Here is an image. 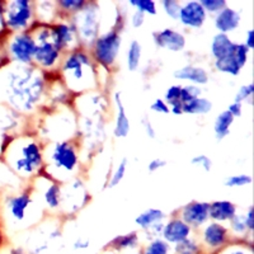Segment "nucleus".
I'll return each instance as SVG.
<instances>
[{
  "label": "nucleus",
  "instance_id": "nucleus-1",
  "mask_svg": "<svg viewBox=\"0 0 254 254\" xmlns=\"http://www.w3.org/2000/svg\"><path fill=\"white\" fill-rule=\"evenodd\" d=\"M121 38L117 32H110L97 40L94 46V56L104 66H110L119 55Z\"/></svg>",
  "mask_w": 254,
  "mask_h": 254
},
{
  "label": "nucleus",
  "instance_id": "nucleus-2",
  "mask_svg": "<svg viewBox=\"0 0 254 254\" xmlns=\"http://www.w3.org/2000/svg\"><path fill=\"white\" fill-rule=\"evenodd\" d=\"M6 24L14 29L24 28L31 19V5L27 0H15L9 4L5 14Z\"/></svg>",
  "mask_w": 254,
  "mask_h": 254
},
{
  "label": "nucleus",
  "instance_id": "nucleus-3",
  "mask_svg": "<svg viewBox=\"0 0 254 254\" xmlns=\"http://www.w3.org/2000/svg\"><path fill=\"white\" fill-rule=\"evenodd\" d=\"M178 19L185 26L190 28H199L205 23L206 12L199 1H188L186 5L181 6Z\"/></svg>",
  "mask_w": 254,
  "mask_h": 254
},
{
  "label": "nucleus",
  "instance_id": "nucleus-4",
  "mask_svg": "<svg viewBox=\"0 0 254 254\" xmlns=\"http://www.w3.org/2000/svg\"><path fill=\"white\" fill-rule=\"evenodd\" d=\"M52 160L58 168L72 171L78 163V156L72 145H70L69 142H59L52 153Z\"/></svg>",
  "mask_w": 254,
  "mask_h": 254
},
{
  "label": "nucleus",
  "instance_id": "nucleus-5",
  "mask_svg": "<svg viewBox=\"0 0 254 254\" xmlns=\"http://www.w3.org/2000/svg\"><path fill=\"white\" fill-rule=\"evenodd\" d=\"M36 44L28 35L15 36L10 44V52L20 63H28L35 56Z\"/></svg>",
  "mask_w": 254,
  "mask_h": 254
},
{
  "label": "nucleus",
  "instance_id": "nucleus-6",
  "mask_svg": "<svg viewBox=\"0 0 254 254\" xmlns=\"http://www.w3.org/2000/svg\"><path fill=\"white\" fill-rule=\"evenodd\" d=\"M208 208L210 203L207 202H190L183 208V221L190 226H201L208 219Z\"/></svg>",
  "mask_w": 254,
  "mask_h": 254
},
{
  "label": "nucleus",
  "instance_id": "nucleus-7",
  "mask_svg": "<svg viewBox=\"0 0 254 254\" xmlns=\"http://www.w3.org/2000/svg\"><path fill=\"white\" fill-rule=\"evenodd\" d=\"M155 44L162 49L171 50V51H181L186 46L185 36L174 29L167 28L154 35Z\"/></svg>",
  "mask_w": 254,
  "mask_h": 254
},
{
  "label": "nucleus",
  "instance_id": "nucleus-8",
  "mask_svg": "<svg viewBox=\"0 0 254 254\" xmlns=\"http://www.w3.org/2000/svg\"><path fill=\"white\" fill-rule=\"evenodd\" d=\"M163 237L168 244H178L185 239L190 238V226L187 225L183 220H172L163 228Z\"/></svg>",
  "mask_w": 254,
  "mask_h": 254
},
{
  "label": "nucleus",
  "instance_id": "nucleus-9",
  "mask_svg": "<svg viewBox=\"0 0 254 254\" xmlns=\"http://www.w3.org/2000/svg\"><path fill=\"white\" fill-rule=\"evenodd\" d=\"M22 155L23 156L15 162V167H17L18 171H24L29 173L42 162L40 147L36 144H33V142L28 144L22 149Z\"/></svg>",
  "mask_w": 254,
  "mask_h": 254
},
{
  "label": "nucleus",
  "instance_id": "nucleus-10",
  "mask_svg": "<svg viewBox=\"0 0 254 254\" xmlns=\"http://www.w3.org/2000/svg\"><path fill=\"white\" fill-rule=\"evenodd\" d=\"M228 239V231L217 222H212L203 230V242L211 249L221 248Z\"/></svg>",
  "mask_w": 254,
  "mask_h": 254
},
{
  "label": "nucleus",
  "instance_id": "nucleus-11",
  "mask_svg": "<svg viewBox=\"0 0 254 254\" xmlns=\"http://www.w3.org/2000/svg\"><path fill=\"white\" fill-rule=\"evenodd\" d=\"M240 24V14L231 8H224L215 18V26L221 33L234 31Z\"/></svg>",
  "mask_w": 254,
  "mask_h": 254
},
{
  "label": "nucleus",
  "instance_id": "nucleus-12",
  "mask_svg": "<svg viewBox=\"0 0 254 254\" xmlns=\"http://www.w3.org/2000/svg\"><path fill=\"white\" fill-rule=\"evenodd\" d=\"M237 215V207L234 203L229 201H215L210 203L208 208V217L214 219L215 221H226L231 220Z\"/></svg>",
  "mask_w": 254,
  "mask_h": 254
},
{
  "label": "nucleus",
  "instance_id": "nucleus-13",
  "mask_svg": "<svg viewBox=\"0 0 254 254\" xmlns=\"http://www.w3.org/2000/svg\"><path fill=\"white\" fill-rule=\"evenodd\" d=\"M59 47L55 44H50L44 40L41 45H36L35 58L41 65L50 67L56 63L59 59Z\"/></svg>",
  "mask_w": 254,
  "mask_h": 254
},
{
  "label": "nucleus",
  "instance_id": "nucleus-14",
  "mask_svg": "<svg viewBox=\"0 0 254 254\" xmlns=\"http://www.w3.org/2000/svg\"><path fill=\"white\" fill-rule=\"evenodd\" d=\"M174 78L179 80H187L194 84H206L208 81V74L202 67L185 66L174 71Z\"/></svg>",
  "mask_w": 254,
  "mask_h": 254
},
{
  "label": "nucleus",
  "instance_id": "nucleus-15",
  "mask_svg": "<svg viewBox=\"0 0 254 254\" xmlns=\"http://www.w3.org/2000/svg\"><path fill=\"white\" fill-rule=\"evenodd\" d=\"M234 42L224 33H219L215 36L212 44H211V52H212L215 60H220V59L230 55L234 49Z\"/></svg>",
  "mask_w": 254,
  "mask_h": 254
},
{
  "label": "nucleus",
  "instance_id": "nucleus-16",
  "mask_svg": "<svg viewBox=\"0 0 254 254\" xmlns=\"http://www.w3.org/2000/svg\"><path fill=\"white\" fill-rule=\"evenodd\" d=\"M115 101L116 104H117V120H116L115 135L117 137H126L128 132H130V121L127 119L126 111H125L120 93H116Z\"/></svg>",
  "mask_w": 254,
  "mask_h": 254
},
{
  "label": "nucleus",
  "instance_id": "nucleus-17",
  "mask_svg": "<svg viewBox=\"0 0 254 254\" xmlns=\"http://www.w3.org/2000/svg\"><path fill=\"white\" fill-rule=\"evenodd\" d=\"M164 212L159 208H149V210L144 211L142 214H140L139 216L135 219L136 225H139L142 229H149L151 226L156 225L159 222H162V220L164 219Z\"/></svg>",
  "mask_w": 254,
  "mask_h": 254
},
{
  "label": "nucleus",
  "instance_id": "nucleus-18",
  "mask_svg": "<svg viewBox=\"0 0 254 254\" xmlns=\"http://www.w3.org/2000/svg\"><path fill=\"white\" fill-rule=\"evenodd\" d=\"M88 64H89V60H88L87 55H84L81 52H76V54H72L66 59V61L64 64V70H70L76 79H81L83 65H88Z\"/></svg>",
  "mask_w": 254,
  "mask_h": 254
},
{
  "label": "nucleus",
  "instance_id": "nucleus-19",
  "mask_svg": "<svg viewBox=\"0 0 254 254\" xmlns=\"http://www.w3.org/2000/svg\"><path fill=\"white\" fill-rule=\"evenodd\" d=\"M233 122H234V117H233L228 111H222V112L217 116L214 125V131L217 140H222L230 133V126Z\"/></svg>",
  "mask_w": 254,
  "mask_h": 254
},
{
  "label": "nucleus",
  "instance_id": "nucleus-20",
  "mask_svg": "<svg viewBox=\"0 0 254 254\" xmlns=\"http://www.w3.org/2000/svg\"><path fill=\"white\" fill-rule=\"evenodd\" d=\"M29 202H31V198L28 194H20V196L12 197L10 199H8V207L15 219L23 220Z\"/></svg>",
  "mask_w": 254,
  "mask_h": 254
},
{
  "label": "nucleus",
  "instance_id": "nucleus-21",
  "mask_svg": "<svg viewBox=\"0 0 254 254\" xmlns=\"http://www.w3.org/2000/svg\"><path fill=\"white\" fill-rule=\"evenodd\" d=\"M211 108H212V103L207 98L198 97L183 104L182 110L183 113H188V115H205L210 112Z\"/></svg>",
  "mask_w": 254,
  "mask_h": 254
},
{
  "label": "nucleus",
  "instance_id": "nucleus-22",
  "mask_svg": "<svg viewBox=\"0 0 254 254\" xmlns=\"http://www.w3.org/2000/svg\"><path fill=\"white\" fill-rule=\"evenodd\" d=\"M233 51H234V49H233ZM233 51H231L230 55H228V56H225V58H222V59H220V60L215 61V66H216V69L219 70V71L237 76L238 74L240 72V70H242V67L239 66L238 61L235 60Z\"/></svg>",
  "mask_w": 254,
  "mask_h": 254
},
{
  "label": "nucleus",
  "instance_id": "nucleus-23",
  "mask_svg": "<svg viewBox=\"0 0 254 254\" xmlns=\"http://www.w3.org/2000/svg\"><path fill=\"white\" fill-rule=\"evenodd\" d=\"M139 244V237L136 233L120 235L113 242H111V247L113 251H125V249H133Z\"/></svg>",
  "mask_w": 254,
  "mask_h": 254
},
{
  "label": "nucleus",
  "instance_id": "nucleus-24",
  "mask_svg": "<svg viewBox=\"0 0 254 254\" xmlns=\"http://www.w3.org/2000/svg\"><path fill=\"white\" fill-rule=\"evenodd\" d=\"M140 60H141V46L137 41H132L127 51V66L128 70L135 71L139 67Z\"/></svg>",
  "mask_w": 254,
  "mask_h": 254
},
{
  "label": "nucleus",
  "instance_id": "nucleus-25",
  "mask_svg": "<svg viewBox=\"0 0 254 254\" xmlns=\"http://www.w3.org/2000/svg\"><path fill=\"white\" fill-rule=\"evenodd\" d=\"M54 38H55L56 46L61 49V47H64L71 41V29L66 24H59L55 28V31H54Z\"/></svg>",
  "mask_w": 254,
  "mask_h": 254
},
{
  "label": "nucleus",
  "instance_id": "nucleus-26",
  "mask_svg": "<svg viewBox=\"0 0 254 254\" xmlns=\"http://www.w3.org/2000/svg\"><path fill=\"white\" fill-rule=\"evenodd\" d=\"M171 247L165 240L154 239L149 243L144 254H169Z\"/></svg>",
  "mask_w": 254,
  "mask_h": 254
},
{
  "label": "nucleus",
  "instance_id": "nucleus-27",
  "mask_svg": "<svg viewBox=\"0 0 254 254\" xmlns=\"http://www.w3.org/2000/svg\"><path fill=\"white\" fill-rule=\"evenodd\" d=\"M174 251H176V254H197L199 248L196 240L187 238L183 242L176 244Z\"/></svg>",
  "mask_w": 254,
  "mask_h": 254
},
{
  "label": "nucleus",
  "instance_id": "nucleus-28",
  "mask_svg": "<svg viewBox=\"0 0 254 254\" xmlns=\"http://www.w3.org/2000/svg\"><path fill=\"white\" fill-rule=\"evenodd\" d=\"M45 201H46L47 206L51 208H56L60 205V188L58 185L50 186L45 193Z\"/></svg>",
  "mask_w": 254,
  "mask_h": 254
},
{
  "label": "nucleus",
  "instance_id": "nucleus-29",
  "mask_svg": "<svg viewBox=\"0 0 254 254\" xmlns=\"http://www.w3.org/2000/svg\"><path fill=\"white\" fill-rule=\"evenodd\" d=\"M130 4L144 14L145 13H149L151 15L156 14V5L153 0H130Z\"/></svg>",
  "mask_w": 254,
  "mask_h": 254
},
{
  "label": "nucleus",
  "instance_id": "nucleus-30",
  "mask_svg": "<svg viewBox=\"0 0 254 254\" xmlns=\"http://www.w3.org/2000/svg\"><path fill=\"white\" fill-rule=\"evenodd\" d=\"M181 85H172L169 89L165 92V103L172 107V106H176V104H182L181 102Z\"/></svg>",
  "mask_w": 254,
  "mask_h": 254
},
{
  "label": "nucleus",
  "instance_id": "nucleus-31",
  "mask_svg": "<svg viewBox=\"0 0 254 254\" xmlns=\"http://www.w3.org/2000/svg\"><path fill=\"white\" fill-rule=\"evenodd\" d=\"M252 177L247 174H239V176H231L225 181L226 187L234 188V187H244L252 183Z\"/></svg>",
  "mask_w": 254,
  "mask_h": 254
},
{
  "label": "nucleus",
  "instance_id": "nucleus-32",
  "mask_svg": "<svg viewBox=\"0 0 254 254\" xmlns=\"http://www.w3.org/2000/svg\"><path fill=\"white\" fill-rule=\"evenodd\" d=\"M201 94V89L196 85H186V87L181 88V102L182 104L187 103V102L192 101L194 98H198Z\"/></svg>",
  "mask_w": 254,
  "mask_h": 254
},
{
  "label": "nucleus",
  "instance_id": "nucleus-33",
  "mask_svg": "<svg viewBox=\"0 0 254 254\" xmlns=\"http://www.w3.org/2000/svg\"><path fill=\"white\" fill-rule=\"evenodd\" d=\"M249 51H251V50H249L244 44H235L233 54H234L235 60L238 61V64H239L240 67L244 66V65L247 64V61H248Z\"/></svg>",
  "mask_w": 254,
  "mask_h": 254
},
{
  "label": "nucleus",
  "instance_id": "nucleus-34",
  "mask_svg": "<svg viewBox=\"0 0 254 254\" xmlns=\"http://www.w3.org/2000/svg\"><path fill=\"white\" fill-rule=\"evenodd\" d=\"M126 169H127V160L126 159H124V160L120 163L119 168L116 169L115 174L111 177L110 183H108V188L116 187V186H119L120 183H121V181L125 177V173H126Z\"/></svg>",
  "mask_w": 254,
  "mask_h": 254
},
{
  "label": "nucleus",
  "instance_id": "nucleus-35",
  "mask_svg": "<svg viewBox=\"0 0 254 254\" xmlns=\"http://www.w3.org/2000/svg\"><path fill=\"white\" fill-rule=\"evenodd\" d=\"M253 93H254V85H253V84L243 85V87L239 89V92L237 93V97H235V102H238V103H242V102L248 101L249 103H252Z\"/></svg>",
  "mask_w": 254,
  "mask_h": 254
},
{
  "label": "nucleus",
  "instance_id": "nucleus-36",
  "mask_svg": "<svg viewBox=\"0 0 254 254\" xmlns=\"http://www.w3.org/2000/svg\"><path fill=\"white\" fill-rule=\"evenodd\" d=\"M202 8L208 12L214 13V12H221L222 9L225 8L226 1L225 0H202V1H199Z\"/></svg>",
  "mask_w": 254,
  "mask_h": 254
},
{
  "label": "nucleus",
  "instance_id": "nucleus-37",
  "mask_svg": "<svg viewBox=\"0 0 254 254\" xmlns=\"http://www.w3.org/2000/svg\"><path fill=\"white\" fill-rule=\"evenodd\" d=\"M163 8L167 12V14L169 15L173 19H178L179 17V10H181V5H179L178 1H174V0H164L162 1Z\"/></svg>",
  "mask_w": 254,
  "mask_h": 254
},
{
  "label": "nucleus",
  "instance_id": "nucleus-38",
  "mask_svg": "<svg viewBox=\"0 0 254 254\" xmlns=\"http://www.w3.org/2000/svg\"><path fill=\"white\" fill-rule=\"evenodd\" d=\"M231 229L237 234H244L247 231V224L244 216H239V215H235L233 219L230 220Z\"/></svg>",
  "mask_w": 254,
  "mask_h": 254
},
{
  "label": "nucleus",
  "instance_id": "nucleus-39",
  "mask_svg": "<svg viewBox=\"0 0 254 254\" xmlns=\"http://www.w3.org/2000/svg\"><path fill=\"white\" fill-rule=\"evenodd\" d=\"M190 163L194 165H198V167L203 168L206 172H210L211 168H212V160H211L207 155L194 156V158H192Z\"/></svg>",
  "mask_w": 254,
  "mask_h": 254
},
{
  "label": "nucleus",
  "instance_id": "nucleus-40",
  "mask_svg": "<svg viewBox=\"0 0 254 254\" xmlns=\"http://www.w3.org/2000/svg\"><path fill=\"white\" fill-rule=\"evenodd\" d=\"M60 5L67 10H78V9L83 8L84 1H80V0H63V1H60Z\"/></svg>",
  "mask_w": 254,
  "mask_h": 254
},
{
  "label": "nucleus",
  "instance_id": "nucleus-41",
  "mask_svg": "<svg viewBox=\"0 0 254 254\" xmlns=\"http://www.w3.org/2000/svg\"><path fill=\"white\" fill-rule=\"evenodd\" d=\"M151 111H154V112H158V113H171V110H169V106H168L167 103H165L163 99H156L155 102H154L153 104L150 106Z\"/></svg>",
  "mask_w": 254,
  "mask_h": 254
},
{
  "label": "nucleus",
  "instance_id": "nucleus-42",
  "mask_svg": "<svg viewBox=\"0 0 254 254\" xmlns=\"http://www.w3.org/2000/svg\"><path fill=\"white\" fill-rule=\"evenodd\" d=\"M165 165H167V162H165V160H163V159L160 158H155L149 163V165H147V171L150 172V173H153V172L162 169V168L165 167Z\"/></svg>",
  "mask_w": 254,
  "mask_h": 254
},
{
  "label": "nucleus",
  "instance_id": "nucleus-43",
  "mask_svg": "<svg viewBox=\"0 0 254 254\" xmlns=\"http://www.w3.org/2000/svg\"><path fill=\"white\" fill-rule=\"evenodd\" d=\"M229 113H230L233 117H239V116H242V112H243V107H242V103H238V102H234V103H231L230 106H229L228 110Z\"/></svg>",
  "mask_w": 254,
  "mask_h": 254
},
{
  "label": "nucleus",
  "instance_id": "nucleus-44",
  "mask_svg": "<svg viewBox=\"0 0 254 254\" xmlns=\"http://www.w3.org/2000/svg\"><path fill=\"white\" fill-rule=\"evenodd\" d=\"M244 219H246L247 229H248L249 231H253V228H254V214H253V207L249 208L248 212H247V215H246V216H244Z\"/></svg>",
  "mask_w": 254,
  "mask_h": 254
},
{
  "label": "nucleus",
  "instance_id": "nucleus-45",
  "mask_svg": "<svg viewBox=\"0 0 254 254\" xmlns=\"http://www.w3.org/2000/svg\"><path fill=\"white\" fill-rule=\"evenodd\" d=\"M144 19H145V14H144V13H141V12H139V10H137V12H136L135 14L132 15V24H133V27H140V26H141V24L144 23Z\"/></svg>",
  "mask_w": 254,
  "mask_h": 254
},
{
  "label": "nucleus",
  "instance_id": "nucleus-46",
  "mask_svg": "<svg viewBox=\"0 0 254 254\" xmlns=\"http://www.w3.org/2000/svg\"><path fill=\"white\" fill-rule=\"evenodd\" d=\"M142 125L145 126V131H146L147 136H149V137H151V139H154V137H155V131H154L151 122L149 121V120H144Z\"/></svg>",
  "mask_w": 254,
  "mask_h": 254
},
{
  "label": "nucleus",
  "instance_id": "nucleus-47",
  "mask_svg": "<svg viewBox=\"0 0 254 254\" xmlns=\"http://www.w3.org/2000/svg\"><path fill=\"white\" fill-rule=\"evenodd\" d=\"M90 246V242L88 239H76V242L74 243V248L75 249H88Z\"/></svg>",
  "mask_w": 254,
  "mask_h": 254
},
{
  "label": "nucleus",
  "instance_id": "nucleus-48",
  "mask_svg": "<svg viewBox=\"0 0 254 254\" xmlns=\"http://www.w3.org/2000/svg\"><path fill=\"white\" fill-rule=\"evenodd\" d=\"M246 46L248 47L249 50H253V47H254V31L253 29H249L248 33H247Z\"/></svg>",
  "mask_w": 254,
  "mask_h": 254
},
{
  "label": "nucleus",
  "instance_id": "nucleus-49",
  "mask_svg": "<svg viewBox=\"0 0 254 254\" xmlns=\"http://www.w3.org/2000/svg\"><path fill=\"white\" fill-rule=\"evenodd\" d=\"M224 254H252V252L247 251L244 248H230V251H228Z\"/></svg>",
  "mask_w": 254,
  "mask_h": 254
},
{
  "label": "nucleus",
  "instance_id": "nucleus-50",
  "mask_svg": "<svg viewBox=\"0 0 254 254\" xmlns=\"http://www.w3.org/2000/svg\"><path fill=\"white\" fill-rule=\"evenodd\" d=\"M12 254H28V253H24L23 251H20V249H17V251H13Z\"/></svg>",
  "mask_w": 254,
  "mask_h": 254
},
{
  "label": "nucleus",
  "instance_id": "nucleus-51",
  "mask_svg": "<svg viewBox=\"0 0 254 254\" xmlns=\"http://www.w3.org/2000/svg\"><path fill=\"white\" fill-rule=\"evenodd\" d=\"M0 23H1V14H0Z\"/></svg>",
  "mask_w": 254,
  "mask_h": 254
},
{
  "label": "nucleus",
  "instance_id": "nucleus-52",
  "mask_svg": "<svg viewBox=\"0 0 254 254\" xmlns=\"http://www.w3.org/2000/svg\"><path fill=\"white\" fill-rule=\"evenodd\" d=\"M133 254H141V253H133Z\"/></svg>",
  "mask_w": 254,
  "mask_h": 254
}]
</instances>
